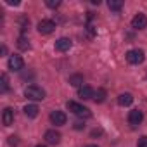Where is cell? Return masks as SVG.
<instances>
[{
  "label": "cell",
  "instance_id": "6",
  "mask_svg": "<svg viewBox=\"0 0 147 147\" xmlns=\"http://www.w3.org/2000/svg\"><path fill=\"white\" fill-rule=\"evenodd\" d=\"M145 26H147V18H145V14L138 12V14L131 19V28H135V30H144Z\"/></svg>",
  "mask_w": 147,
  "mask_h": 147
},
{
  "label": "cell",
  "instance_id": "23",
  "mask_svg": "<svg viewBox=\"0 0 147 147\" xmlns=\"http://www.w3.org/2000/svg\"><path fill=\"white\" fill-rule=\"evenodd\" d=\"M9 144H11V145H18V144H19L18 137H14V135H12V137H9Z\"/></svg>",
  "mask_w": 147,
  "mask_h": 147
},
{
  "label": "cell",
  "instance_id": "1",
  "mask_svg": "<svg viewBox=\"0 0 147 147\" xmlns=\"http://www.w3.org/2000/svg\"><path fill=\"white\" fill-rule=\"evenodd\" d=\"M66 107H67L71 113H75L76 116H82V118H90V116H92V113H90L88 107H85V106H82V104H78V102H75V100H67Z\"/></svg>",
  "mask_w": 147,
  "mask_h": 147
},
{
  "label": "cell",
  "instance_id": "2",
  "mask_svg": "<svg viewBox=\"0 0 147 147\" xmlns=\"http://www.w3.org/2000/svg\"><path fill=\"white\" fill-rule=\"evenodd\" d=\"M24 95L31 100H42V99H45V90L38 85H30L24 88Z\"/></svg>",
  "mask_w": 147,
  "mask_h": 147
},
{
  "label": "cell",
  "instance_id": "3",
  "mask_svg": "<svg viewBox=\"0 0 147 147\" xmlns=\"http://www.w3.org/2000/svg\"><path fill=\"white\" fill-rule=\"evenodd\" d=\"M144 59H145V54L140 49H133V50H128L126 52V61L130 64H142Z\"/></svg>",
  "mask_w": 147,
  "mask_h": 147
},
{
  "label": "cell",
  "instance_id": "25",
  "mask_svg": "<svg viewBox=\"0 0 147 147\" xmlns=\"http://www.w3.org/2000/svg\"><path fill=\"white\" fill-rule=\"evenodd\" d=\"M97 135H102V130H100V128H95V130L92 131V137H97Z\"/></svg>",
  "mask_w": 147,
  "mask_h": 147
},
{
  "label": "cell",
  "instance_id": "4",
  "mask_svg": "<svg viewBox=\"0 0 147 147\" xmlns=\"http://www.w3.org/2000/svg\"><path fill=\"white\" fill-rule=\"evenodd\" d=\"M54 30H55V23H54L52 19H42V21L38 23V31H40L42 35H50Z\"/></svg>",
  "mask_w": 147,
  "mask_h": 147
},
{
  "label": "cell",
  "instance_id": "14",
  "mask_svg": "<svg viewBox=\"0 0 147 147\" xmlns=\"http://www.w3.org/2000/svg\"><path fill=\"white\" fill-rule=\"evenodd\" d=\"M131 102H133V95H131V94H121V95L118 97V104L123 106V107H125V106H130Z\"/></svg>",
  "mask_w": 147,
  "mask_h": 147
},
{
  "label": "cell",
  "instance_id": "20",
  "mask_svg": "<svg viewBox=\"0 0 147 147\" xmlns=\"http://www.w3.org/2000/svg\"><path fill=\"white\" fill-rule=\"evenodd\" d=\"M47 5H49L50 9H55V7L61 5V2H59V0H47Z\"/></svg>",
  "mask_w": 147,
  "mask_h": 147
},
{
  "label": "cell",
  "instance_id": "24",
  "mask_svg": "<svg viewBox=\"0 0 147 147\" xmlns=\"http://www.w3.org/2000/svg\"><path fill=\"white\" fill-rule=\"evenodd\" d=\"M75 128L76 130H82V128H85V123L83 121H75Z\"/></svg>",
  "mask_w": 147,
  "mask_h": 147
},
{
  "label": "cell",
  "instance_id": "18",
  "mask_svg": "<svg viewBox=\"0 0 147 147\" xmlns=\"http://www.w3.org/2000/svg\"><path fill=\"white\" fill-rule=\"evenodd\" d=\"M106 95H107V92H106L104 88H99V90L95 92V95H94V100L100 104V102H104V100H106Z\"/></svg>",
  "mask_w": 147,
  "mask_h": 147
},
{
  "label": "cell",
  "instance_id": "16",
  "mask_svg": "<svg viewBox=\"0 0 147 147\" xmlns=\"http://www.w3.org/2000/svg\"><path fill=\"white\" fill-rule=\"evenodd\" d=\"M18 47H19L21 50H28V49H30L31 45H30V40H28V38H26L24 35H21V36L18 38Z\"/></svg>",
  "mask_w": 147,
  "mask_h": 147
},
{
  "label": "cell",
  "instance_id": "27",
  "mask_svg": "<svg viewBox=\"0 0 147 147\" xmlns=\"http://www.w3.org/2000/svg\"><path fill=\"white\" fill-rule=\"evenodd\" d=\"M85 147H99V145H94V144H90V145H85Z\"/></svg>",
  "mask_w": 147,
  "mask_h": 147
},
{
  "label": "cell",
  "instance_id": "22",
  "mask_svg": "<svg viewBox=\"0 0 147 147\" xmlns=\"http://www.w3.org/2000/svg\"><path fill=\"white\" fill-rule=\"evenodd\" d=\"M28 26H30V21H28L26 18H23V19H21V30H23V31H26V28H28Z\"/></svg>",
  "mask_w": 147,
  "mask_h": 147
},
{
  "label": "cell",
  "instance_id": "15",
  "mask_svg": "<svg viewBox=\"0 0 147 147\" xmlns=\"http://www.w3.org/2000/svg\"><path fill=\"white\" fill-rule=\"evenodd\" d=\"M69 85H73V87H83V76L82 75L69 76Z\"/></svg>",
  "mask_w": 147,
  "mask_h": 147
},
{
  "label": "cell",
  "instance_id": "5",
  "mask_svg": "<svg viewBox=\"0 0 147 147\" xmlns=\"http://www.w3.org/2000/svg\"><path fill=\"white\" fill-rule=\"evenodd\" d=\"M24 67V61L21 55H11L9 57V69L12 71H21Z\"/></svg>",
  "mask_w": 147,
  "mask_h": 147
},
{
  "label": "cell",
  "instance_id": "10",
  "mask_svg": "<svg viewBox=\"0 0 147 147\" xmlns=\"http://www.w3.org/2000/svg\"><path fill=\"white\" fill-rule=\"evenodd\" d=\"M94 95H95V92H94V88H92V87H88V85H83V87H80V88H78V97H80V99H83V100L94 99Z\"/></svg>",
  "mask_w": 147,
  "mask_h": 147
},
{
  "label": "cell",
  "instance_id": "26",
  "mask_svg": "<svg viewBox=\"0 0 147 147\" xmlns=\"http://www.w3.org/2000/svg\"><path fill=\"white\" fill-rule=\"evenodd\" d=\"M7 4H9V5H19L18 0H7Z\"/></svg>",
  "mask_w": 147,
  "mask_h": 147
},
{
  "label": "cell",
  "instance_id": "21",
  "mask_svg": "<svg viewBox=\"0 0 147 147\" xmlns=\"http://www.w3.org/2000/svg\"><path fill=\"white\" fill-rule=\"evenodd\" d=\"M137 147H147V135H144V137H140V138H138Z\"/></svg>",
  "mask_w": 147,
  "mask_h": 147
},
{
  "label": "cell",
  "instance_id": "8",
  "mask_svg": "<svg viewBox=\"0 0 147 147\" xmlns=\"http://www.w3.org/2000/svg\"><path fill=\"white\" fill-rule=\"evenodd\" d=\"M142 119H144V113H142V111H138V109L130 111V114H128V123H130L131 126L140 125V123H142Z\"/></svg>",
  "mask_w": 147,
  "mask_h": 147
},
{
  "label": "cell",
  "instance_id": "28",
  "mask_svg": "<svg viewBox=\"0 0 147 147\" xmlns=\"http://www.w3.org/2000/svg\"><path fill=\"white\" fill-rule=\"evenodd\" d=\"M36 147H45V145H36Z\"/></svg>",
  "mask_w": 147,
  "mask_h": 147
},
{
  "label": "cell",
  "instance_id": "19",
  "mask_svg": "<svg viewBox=\"0 0 147 147\" xmlns=\"http://www.w3.org/2000/svg\"><path fill=\"white\" fill-rule=\"evenodd\" d=\"M7 90H9V78L4 73V75H2V92H7Z\"/></svg>",
  "mask_w": 147,
  "mask_h": 147
},
{
  "label": "cell",
  "instance_id": "9",
  "mask_svg": "<svg viewBox=\"0 0 147 147\" xmlns=\"http://www.w3.org/2000/svg\"><path fill=\"white\" fill-rule=\"evenodd\" d=\"M71 40L69 38H66V36H62V38H59V40H55V50L57 52H67L69 49H71Z\"/></svg>",
  "mask_w": 147,
  "mask_h": 147
},
{
  "label": "cell",
  "instance_id": "13",
  "mask_svg": "<svg viewBox=\"0 0 147 147\" xmlns=\"http://www.w3.org/2000/svg\"><path fill=\"white\" fill-rule=\"evenodd\" d=\"M38 106L36 104H28L26 107H24V114L28 116V118H36L38 116Z\"/></svg>",
  "mask_w": 147,
  "mask_h": 147
},
{
  "label": "cell",
  "instance_id": "17",
  "mask_svg": "<svg viewBox=\"0 0 147 147\" xmlns=\"http://www.w3.org/2000/svg\"><path fill=\"white\" fill-rule=\"evenodd\" d=\"M107 7L111 9V11H121V7H123V2H121V0H109V2H107Z\"/></svg>",
  "mask_w": 147,
  "mask_h": 147
},
{
  "label": "cell",
  "instance_id": "11",
  "mask_svg": "<svg viewBox=\"0 0 147 147\" xmlns=\"http://www.w3.org/2000/svg\"><path fill=\"white\" fill-rule=\"evenodd\" d=\"M45 140L52 145H57L61 142V133L55 130H49V131H45Z\"/></svg>",
  "mask_w": 147,
  "mask_h": 147
},
{
  "label": "cell",
  "instance_id": "7",
  "mask_svg": "<svg viewBox=\"0 0 147 147\" xmlns=\"http://www.w3.org/2000/svg\"><path fill=\"white\" fill-rule=\"evenodd\" d=\"M50 121H52L54 125L61 126V125H66V121H67V116H66L62 111H52V113H50Z\"/></svg>",
  "mask_w": 147,
  "mask_h": 147
},
{
  "label": "cell",
  "instance_id": "12",
  "mask_svg": "<svg viewBox=\"0 0 147 147\" xmlns=\"http://www.w3.org/2000/svg\"><path fill=\"white\" fill-rule=\"evenodd\" d=\"M2 123H4V126H11V125L14 123V111H12L11 107H7V109L4 111V114H2Z\"/></svg>",
  "mask_w": 147,
  "mask_h": 147
}]
</instances>
